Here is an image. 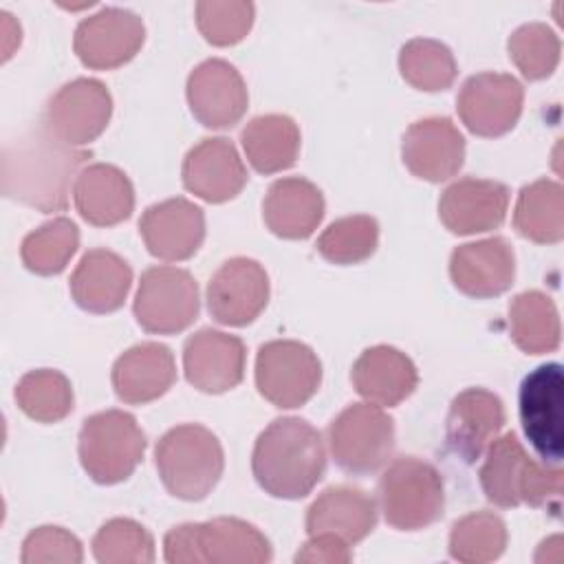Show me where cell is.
<instances>
[{"label": "cell", "mask_w": 564, "mask_h": 564, "mask_svg": "<svg viewBox=\"0 0 564 564\" xmlns=\"http://www.w3.org/2000/svg\"><path fill=\"white\" fill-rule=\"evenodd\" d=\"M90 154L57 141L44 126L18 137L2 152V192L40 212H59L68 203L73 172Z\"/></svg>", "instance_id": "6da1fadb"}, {"label": "cell", "mask_w": 564, "mask_h": 564, "mask_svg": "<svg viewBox=\"0 0 564 564\" xmlns=\"http://www.w3.org/2000/svg\"><path fill=\"white\" fill-rule=\"evenodd\" d=\"M326 469L322 434L304 419L271 421L256 438L251 471L273 498L297 500L313 491Z\"/></svg>", "instance_id": "7a4b0ae2"}, {"label": "cell", "mask_w": 564, "mask_h": 564, "mask_svg": "<svg viewBox=\"0 0 564 564\" xmlns=\"http://www.w3.org/2000/svg\"><path fill=\"white\" fill-rule=\"evenodd\" d=\"M478 476L487 500L496 507H546L555 516L560 511V465H540L533 460L513 432L496 436L487 445V456Z\"/></svg>", "instance_id": "3957f363"}, {"label": "cell", "mask_w": 564, "mask_h": 564, "mask_svg": "<svg viewBox=\"0 0 564 564\" xmlns=\"http://www.w3.org/2000/svg\"><path fill=\"white\" fill-rule=\"evenodd\" d=\"M170 564H264L273 551L260 529L240 518L185 522L165 533Z\"/></svg>", "instance_id": "277c9868"}, {"label": "cell", "mask_w": 564, "mask_h": 564, "mask_svg": "<svg viewBox=\"0 0 564 564\" xmlns=\"http://www.w3.org/2000/svg\"><path fill=\"white\" fill-rule=\"evenodd\" d=\"M163 487L181 500H203L223 476L225 454L212 430L183 423L167 430L154 449Z\"/></svg>", "instance_id": "5b68a950"}, {"label": "cell", "mask_w": 564, "mask_h": 564, "mask_svg": "<svg viewBox=\"0 0 564 564\" xmlns=\"http://www.w3.org/2000/svg\"><path fill=\"white\" fill-rule=\"evenodd\" d=\"M379 502L383 518L392 529H425L443 516V476L423 458L399 456L379 478Z\"/></svg>", "instance_id": "8992f818"}, {"label": "cell", "mask_w": 564, "mask_h": 564, "mask_svg": "<svg viewBox=\"0 0 564 564\" xmlns=\"http://www.w3.org/2000/svg\"><path fill=\"white\" fill-rule=\"evenodd\" d=\"M145 434L123 410L88 416L79 430V463L99 485H117L132 476L145 452Z\"/></svg>", "instance_id": "52a82bcc"}, {"label": "cell", "mask_w": 564, "mask_h": 564, "mask_svg": "<svg viewBox=\"0 0 564 564\" xmlns=\"http://www.w3.org/2000/svg\"><path fill=\"white\" fill-rule=\"evenodd\" d=\"M326 436L337 467L364 476L392 456L394 421L375 403H352L330 421Z\"/></svg>", "instance_id": "ba28073f"}, {"label": "cell", "mask_w": 564, "mask_h": 564, "mask_svg": "<svg viewBox=\"0 0 564 564\" xmlns=\"http://www.w3.org/2000/svg\"><path fill=\"white\" fill-rule=\"evenodd\" d=\"M132 308L143 330L154 335L181 333L198 317V284L185 269L150 267L141 275Z\"/></svg>", "instance_id": "9c48e42d"}, {"label": "cell", "mask_w": 564, "mask_h": 564, "mask_svg": "<svg viewBox=\"0 0 564 564\" xmlns=\"http://www.w3.org/2000/svg\"><path fill=\"white\" fill-rule=\"evenodd\" d=\"M322 383V364L302 341L273 339L258 348L256 386L275 408L304 405Z\"/></svg>", "instance_id": "30bf717a"}, {"label": "cell", "mask_w": 564, "mask_h": 564, "mask_svg": "<svg viewBox=\"0 0 564 564\" xmlns=\"http://www.w3.org/2000/svg\"><path fill=\"white\" fill-rule=\"evenodd\" d=\"M522 430L546 465H560L564 454V377L560 364L531 370L518 392Z\"/></svg>", "instance_id": "8fae6325"}, {"label": "cell", "mask_w": 564, "mask_h": 564, "mask_svg": "<svg viewBox=\"0 0 564 564\" xmlns=\"http://www.w3.org/2000/svg\"><path fill=\"white\" fill-rule=\"evenodd\" d=\"M110 115L112 97L108 88L99 79L77 77L48 99L42 126L57 141L82 148L106 130Z\"/></svg>", "instance_id": "7c38bea8"}, {"label": "cell", "mask_w": 564, "mask_h": 564, "mask_svg": "<svg viewBox=\"0 0 564 564\" xmlns=\"http://www.w3.org/2000/svg\"><path fill=\"white\" fill-rule=\"evenodd\" d=\"M524 88L507 73H478L465 79L456 97L458 117L478 137L507 134L522 115Z\"/></svg>", "instance_id": "4fadbf2b"}, {"label": "cell", "mask_w": 564, "mask_h": 564, "mask_svg": "<svg viewBox=\"0 0 564 564\" xmlns=\"http://www.w3.org/2000/svg\"><path fill=\"white\" fill-rule=\"evenodd\" d=\"M143 40L145 26L137 13L106 7L77 24L73 48L84 66L110 70L130 62L139 53Z\"/></svg>", "instance_id": "5bb4252c"}, {"label": "cell", "mask_w": 564, "mask_h": 564, "mask_svg": "<svg viewBox=\"0 0 564 564\" xmlns=\"http://www.w3.org/2000/svg\"><path fill=\"white\" fill-rule=\"evenodd\" d=\"M269 302V275L258 260L229 258L207 284L209 315L225 326L251 324Z\"/></svg>", "instance_id": "9a60e30c"}, {"label": "cell", "mask_w": 564, "mask_h": 564, "mask_svg": "<svg viewBox=\"0 0 564 564\" xmlns=\"http://www.w3.org/2000/svg\"><path fill=\"white\" fill-rule=\"evenodd\" d=\"M187 104L192 115L214 130L236 126L249 104L242 75L234 64L212 57L200 62L187 77Z\"/></svg>", "instance_id": "2e32d148"}, {"label": "cell", "mask_w": 564, "mask_h": 564, "mask_svg": "<svg viewBox=\"0 0 564 564\" xmlns=\"http://www.w3.org/2000/svg\"><path fill=\"white\" fill-rule=\"evenodd\" d=\"M245 344L236 335L200 328L185 339V379L200 392L220 394L236 388L245 377Z\"/></svg>", "instance_id": "e0dca14e"}, {"label": "cell", "mask_w": 564, "mask_h": 564, "mask_svg": "<svg viewBox=\"0 0 564 564\" xmlns=\"http://www.w3.org/2000/svg\"><path fill=\"white\" fill-rule=\"evenodd\" d=\"M181 176L185 189L207 203L236 198L249 178L236 145L225 137L198 141L185 154Z\"/></svg>", "instance_id": "ac0fdd59"}, {"label": "cell", "mask_w": 564, "mask_h": 564, "mask_svg": "<svg viewBox=\"0 0 564 564\" xmlns=\"http://www.w3.org/2000/svg\"><path fill=\"white\" fill-rule=\"evenodd\" d=\"M401 156L416 178L441 183L463 167L465 139L447 117L419 119L403 134Z\"/></svg>", "instance_id": "d6986e66"}, {"label": "cell", "mask_w": 564, "mask_h": 564, "mask_svg": "<svg viewBox=\"0 0 564 564\" xmlns=\"http://www.w3.org/2000/svg\"><path fill=\"white\" fill-rule=\"evenodd\" d=\"M139 231L154 258L187 260L205 240V214L187 198H167L143 212Z\"/></svg>", "instance_id": "ffe728a7"}, {"label": "cell", "mask_w": 564, "mask_h": 564, "mask_svg": "<svg viewBox=\"0 0 564 564\" xmlns=\"http://www.w3.org/2000/svg\"><path fill=\"white\" fill-rule=\"evenodd\" d=\"M449 278L454 286L469 297H496L513 284V249L498 236L458 245L449 256Z\"/></svg>", "instance_id": "44dd1931"}, {"label": "cell", "mask_w": 564, "mask_h": 564, "mask_svg": "<svg viewBox=\"0 0 564 564\" xmlns=\"http://www.w3.org/2000/svg\"><path fill=\"white\" fill-rule=\"evenodd\" d=\"M509 207L507 185L489 178H460L438 200L441 223L458 236L482 234L502 225Z\"/></svg>", "instance_id": "7402d4cb"}, {"label": "cell", "mask_w": 564, "mask_h": 564, "mask_svg": "<svg viewBox=\"0 0 564 564\" xmlns=\"http://www.w3.org/2000/svg\"><path fill=\"white\" fill-rule=\"evenodd\" d=\"M505 421V405L498 394L485 388H467L449 405L445 421L447 445L465 463H474L498 436Z\"/></svg>", "instance_id": "603a6c76"}, {"label": "cell", "mask_w": 564, "mask_h": 564, "mask_svg": "<svg viewBox=\"0 0 564 564\" xmlns=\"http://www.w3.org/2000/svg\"><path fill=\"white\" fill-rule=\"evenodd\" d=\"M174 381V355L167 346L156 341L128 348L112 366L115 394L130 405H143L163 397Z\"/></svg>", "instance_id": "cb8c5ba5"}, {"label": "cell", "mask_w": 564, "mask_h": 564, "mask_svg": "<svg viewBox=\"0 0 564 564\" xmlns=\"http://www.w3.org/2000/svg\"><path fill=\"white\" fill-rule=\"evenodd\" d=\"M350 379L355 390L379 408H392L405 401L416 383L419 372L412 359L394 346H372L352 364Z\"/></svg>", "instance_id": "d4e9b609"}, {"label": "cell", "mask_w": 564, "mask_h": 564, "mask_svg": "<svg viewBox=\"0 0 564 564\" xmlns=\"http://www.w3.org/2000/svg\"><path fill=\"white\" fill-rule=\"evenodd\" d=\"M130 264L110 249H90L70 275V295L88 313H112L128 297Z\"/></svg>", "instance_id": "484cf974"}, {"label": "cell", "mask_w": 564, "mask_h": 564, "mask_svg": "<svg viewBox=\"0 0 564 564\" xmlns=\"http://www.w3.org/2000/svg\"><path fill=\"white\" fill-rule=\"evenodd\" d=\"M73 198L79 216L95 227H112L130 218L134 187L126 172L110 163L84 167L75 181Z\"/></svg>", "instance_id": "4316f807"}, {"label": "cell", "mask_w": 564, "mask_h": 564, "mask_svg": "<svg viewBox=\"0 0 564 564\" xmlns=\"http://www.w3.org/2000/svg\"><path fill=\"white\" fill-rule=\"evenodd\" d=\"M262 216L275 236L304 240L324 218V196L315 183L302 176L278 178L267 189Z\"/></svg>", "instance_id": "83f0119b"}, {"label": "cell", "mask_w": 564, "mask_h": 564, "mask_svg": "<svg viewBox=\"0 0 564 564\" xmlns=\"http://www.w3.org/2000/svg\"><path fill=\"white\" fill-rule=\"evenodd\" d=\"M377 524V505L359 487L337 485L324 489L306 509V533H335L344 542H361Z\"/></svg>", "instance_id": "f1b7e54d"}, {"label": "cell", "mask_w": 564, "mask_h": 564, "mask_svg": "<svg viewBox=\"0 0 564 564\" xmlns=\"http://www.w3.org/2000/svg\"><path fill=\"white\" fill-rule=\"evenodd\" d=\"M240 143L256 172L275 174L295 163L300 128L289 115H260L242 128Z\"/></svg>", "instance_id": "f546056e"}, {"label": "cell", "mask_w": 564, "mask_h": 564, "mask_svg": "<svg viewBox=\"0 0 564 564\" xmlns=\"http://www.w3.org/2000/svg\"><path fill=\"white\" fill-rule=\"evenodd\" d=\"M516 231L540 245H555L564 238V192L557 181L538 178L524 185L513 209Z\"/></svg>", "instance_id": "4dcf8cb0"}, {"label": "cell", "mask_w": 564, "mask_h": 564, "mask_svg": "<svg viewBox=\"0 0 564 564\" xmlns=\"http://www.w3.org/2000/svg\"><path fill=\"white\" fill-rule=\"evenodd\" d=\"M513 344L527 355H544L560 346V315L553 300L540 291H524L509 304Z\"/></svg>", "instance_id": "1f68e13d"}, {"label": "cell", "mask_w": 564, "mask_h": 564, "mask_svg": "<svg viewBox=\"0 0 564 564\" xmlns=\"http://www.w3.org/2000/svg\"><path fill=\"white\" fill-rule=\"evenodd\" d=\"M79 247V229L70 218H53L24 236L20 258L37 275H57Z\"/></svg>", "instance_id": "d6a6232c"}, {"label": "cell", "mask_w": 564, "mask_h": 564, "mask_svg": "<svg viewBox=\"0 0 564 564\" xmlns=\"http://www.w3.org/2000/svg\"><path fill=\"white\" fill-rule=\"evenodd\" d=\"M403 79L425 93H438L454 84L458 66L447 44L432 37H414L399 51Z\"/></svg>", "instance_id": "836d02e7"}, {"label": "cell", "mask_w": 564, "mask_h": 564, "mask_svg": "<svg viewBox=\"0 0 564 564\" xmlns=\"http://www.w3.org/2000/svg\"><path fill=\"white\" fill-rule=\"evenodd\" d=\"M20 410L37 423H57L73 410V388L66 375L51 368L26 372L15 386Z\"/></svg>", "instance_id": "e575fe53"}, {"label": "cell", "mask_w": 564, "mask_h": 564, "mask_svg": "<svg viewBox=\"0 0 564 564\" xmlns=\"http://www.w3.org/2000/svg\"><path fill=\"white\" fill-rule=\"evenodd\" d=\"M507 549V527L494 511H474L454 522L449 555L463 564L498 560Z\"/></svg>", "instance_id": "d590c367"}, {"label": "cell", "mask_w": 564, "mask_h": 564, "mask_svg": "<svg viewBox=\"0 0 564 564\" xmlns=\"http://www.w3.org/2000/svg\"><path fill=\"white\" fill-rule=\"evenodd\" d=\"M377 242V220L366 214H355L330 223L317 238V251L333 264H357L375 253Z\"/></svg>", "instance_id": "8d00e7d4"}, {"label": "cell", "mask_w": 564, "mask_h": 564, "mask_svg": "<svg viewBox=\"0 0 564 564\" xmlns=\"http://www.w3.org/2000/svg\"><path fill=\"white\" fill-rule=\"evenodd\" d=\"M93 555L101 564H150L154 562V540L143 524L112 518L95 533Z\"/></svg>", "instance_id": "74e56055"}, {"label": "cell", "mask_w": 564, "mask_h": 564, "mask_svg": "<svg viewBox=\"0 0 564 564\" xmlns=\"http://www.w3.org/2000/svg\"><path fill=\"white\" fill-rule=\"evenodd\" d=\"M509 57L522 77L538 82L549 77L560 62V37L544 22L518 26L507 42Z\"/></svg>", "instance_id": "f35d334b"}, {"label": "cell", "mask_w": 564, "mask_h": 564, "mask_svg": "<svg viewBox=\"0 0 564 564\" xmlns=\"http://www.w3.org/2000/svg\"><path fill=\"white\" fill-rule=\"evenodd\" d=\"M253 2H209L196 4V24L207 42L214 46H231L240 42L253 24Z\"/></svg>", "instance_id": "ab89813d"}, {"label": "cell", "mask_w": 564, "mask_h": 564, "mask_svg": "<svg viewBox=\"0 0 564 564\" xmlns=\"http://www.w3.org/2000/svg\"><path fill=\"white\" fill-rule=\"evenodd\" d=\"M82 542L62 527H37L22 544V564H79Z\"/></svg>", "instance_id": "60d3db41"}, {"label": "cell", "mask_w": 564, "mask_h": 564, "mask_svg": "<svg viewBox=\"0 0 564 564\" xmlns=\"http://www.w3.org/2000/svg\"><path fill=\"white\" fill-rule=\"evenodd\" d=\"M352 560L350 544L344 542L335 533H315L308 542L297 551L295 562H311V564H346Z\"/></svg>", "instance_id": "b9f144b4"}]
</instances>
